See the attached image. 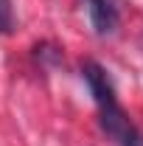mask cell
Returning <instances> with one entry per match:
<instances>
[{"label": "cell", "instance_id": "cell-1", "mask_svg": "<svg viewBox=\"0 0 143 146\" xmlns=\"http://www.w3.org/2000/svg\"><path fill=\"white\" fill-rule=\"evenodd\" d=\"M81 76H84V82H87V87H90V93H93V98H95L98 110L109 107V104H118L115 90H112V82H109L107 70H104L98 62L87 59V62L81 65Z\"/></svg>", "mask_w": 143, "mask_h": 146}, {"label": "cell", "instance_id": "cell-2", "mask_svg": "<svg viewBox=\"0 0 143 146\" xmlns=\"http://www.w3.org/2000/svg\"><path fill=\"white\" fill-rule=\"evenodd\" d=\"M87 11H90V23H93L95 34H101V36L112 34L118 28V23H121V14H118L112 0H90Z\"/></svg>", "mask_w": 143, "mask_h": 146}, {"label": "cell", "instance_id": "cell-3", "mask_svg": "<svg viewBox=\"0 0 143 146\" xmlns=\"http://www.w3.org/2000/svg\"><path fill=\"white\" fill-rule=\"evenodd\" d=\"M115 141H118L121 146H143V132L135 127L132 121H129V124H126V129L115 138Z\"/></svg>", "mask_w": 143, "mask_h": 146}, {"label": "cell", "instance_id": "cell-4", "mask_svg": "<svg viewBox=\"0 0 143 146\" xmlns=\"http://www.w3.org/2000/svg\"><path fill=\"white\" fill-rule=\"evenodd\" d=\"M11 0H0V34H6V31H11Z\"/></svg>", "mask_w": 143, "mask_h": 146}]
</instances>
